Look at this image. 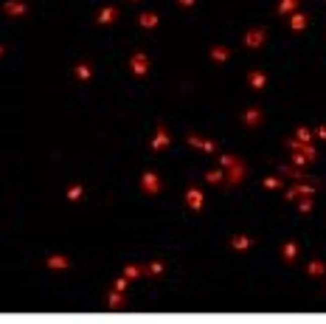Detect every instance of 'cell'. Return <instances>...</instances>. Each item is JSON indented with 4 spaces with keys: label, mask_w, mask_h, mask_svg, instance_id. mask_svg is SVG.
Instances as JSON below:
<instances>
[{
    "label": "cell",
    "mask_w": 326,
    "mask_h": 324,
    "mask_svg": "<svg viewBox=\"0 0 326 324\" xmlns=\"http://www.w3.org/2000/svg\"><path fill=\"white\" fill-rule=\"evenodd\" d=\"M320 135H323V138H326V127H323V132H320Z\"/></svg>",
    "instance_id": "6da1fadb"
}]
</instances>
